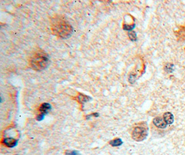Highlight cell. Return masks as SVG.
I'll return each mask as SVG.
<instances>
[{
    "label": "cell",
    "mask_w": 185,
    "mask_h": 155,
    "mask_svg": "<svg viewBox=\"0 0 185 155\" xmlns=\"http://www.w3.org/2000/svg\"><path fill=\"white\" fill-rule=\"evenodd\" d=\"M173 67H174V66H173L172 64H168L167 65L165 66V70L168 73H171L173 71V69H174V68H173Z\"/></svg>",
    "instance_id": "cell-11"
},
{
    "label": "cell",
    "mask_w": 185,
    "mask_h": 155,
    "mask_svg": "<svg viewBox=\"0 0 185 155\" xmlns=\"http://www.w3.org/2000/svg\"><path fill=\"white\" fill-rule=\"evenodd\" d=\"M163 119L165 122L167 123V125H170V124H172L174 121V116L173 115V114L169 113V112H167V113H165L164 114Z\"/></svg>",
    "instance_id": "cell-7"
},
{
    "label": "cell",
    "mask_w": 185,
    "mask_h": 155,
    "mask_svg": "<svg viewBox=\"0 0 185 155\" xmlns=\"http://www.w3.org/2000/svg\"><path fill=\"white\" fill-rule=\"evenodd\" d=\"M110 144L112 146L116 147V146H119V145H122L123 144V141L121 139H115L112 141H111Z\"/></svg>",
    "instance_id": "cell-9"
},
{
    "label": "cell",
    "mask_w": 185,
    "mask_h": 155,
    "mask_svg": "<svg viewBox=\"0 0 185 155\" xmlns=\"http://www.w3.org/2000/svg\"><path fill=\"white\" fill-rule=\"evenodd\" d=\"M89 99H90V97L85 95H80L79 96V101L80 103L81 104H85V102L89 101Z\"/></svg>",
    "instance_id": "cell-8"
},
{
    "label": "cell",
    "mask_w": 185,
    "mask_h": 155,
    "mask_svg": "<svg viewBox=\"0 0 185 155\" xmlns=\"http://www.w3.org/2000/svg\"><path fill=\"white\" fill-rule=\"evenodd\" d=\"M51 105L48 103H44L41 105L40 108V114H43V115H46L47 114L49 113V112L51 110Z\"/></svg>",
    "instance_id": "cell-6"
},
{
    "label": "cell",
    "mask_w": 185,
    "mask_h": 155,
    "mask_svg": "<svg viewBox=\"0 0 185 155\" xmlns=\"http://www.w3.org/2000/svg\"><path fill=\"white\" fill-rule=\"evenodd\" d=\"M44 115H43V114H40L38 116H37V121H42V120H43L44 119Z\"/></svg>",
    "instance_id": "cell-14"
},
{
    "label": "cell",
    "mask_w": 185,
    "mask_h": 155,
    "mask_svg": "<svg viewBox=\"0 0 185 155\" xmlns=\"http://www.w3.org/2000/svg\"><path fill=\"white\" fill-rule=\"evenodd\" d=\"M65 155H79V152L76 150H72V151H68Z\"/></svg>",
    "instance_id": "cell-12"
},
{
    "label": "cell",
    "mask_w": 185,
    "mask_h": 155,
    "mask_svg": "<svg viewBox=\"0 0 185 155\" xmlns=\"http://www.w3.org/2000/svg\"><path fill=\"white\" fill-rule=\"evenodd\" d=\"M30 64L35 70L40 71L44 70L49 64V57L43 52H37L32 57Z\"/></svg>",
    "instance_id": "cell-2"
},
{
    "label": "cell",
    "mask_w": 185,
    "mask_h": 155,
    "mask_svg": "<svg viewBox=\"0 0 185 155\" xmlns=\"http://www.w3.org/2000/svg\"><path fill=\"white\" fill-rule=\"evenodd\" d=\"M128 37L130 39L132 40V41H135V40L137 39V35H136V33L133 32V31L130 32L128 33Z\"/></svg>",
    "instance_id": "cell-10"
},
{
    "label": "cell",
    "mask_w": 185,
    "mask_h": 155,
    "mask_svg": "<svg viewBox=\"0 0 185 155\" xmlns=\"http://www.w3.org/2000/svg\"><path fill=\"white\" fill-rule=\"evenodd\" d=\"M148 135V130L144 126H137L132 131V139L137 141H141L146 138Z\"/></svg>",
    "instance_id": "cell-3"
},
{
    "label": "cell",
    "mask_w": 185,
    "mask_h": 155,
    "mask_svg": "<svg viewBox=\"0 0 185 155\" xmlns=\"http://www.w3.org/2000/svg\"><path fill=\"white\" fill-rule=\"evenodd\" d=\"M134 27H135V25H132V26H129V25H126V24L123 25V28H124L125 30H132Z\"/></svg>",
    "instance_id": "cell-13"
},
{
    "label": "cell",
    "mask_w": 185,
    "mask_h": 155,
    "mask_svg": "<svg viewBox=\"0 0 185 155\" xmlns=\"http://www.w3.org/2000/svg\"><path fill=\"white\" fill-rule=\"evenodd\" d=\"M2 144L8 147H13L17 145L18 140L13 139V138H5L2 140Z\"/></svg>",
    "instance_id": "cell-5"
},
{
    "label": "cell",
    "mask_w": 185,
    "mask_h": 155,
    "mask_svg": "<svg viewBox=\"0 0 185 155\" xmlns=\"http://www.w3.org/2000/svg\"><path fill=\"white\" fill-rule=\"evenodd\" d=\"M51 29L57 36L67 39L72 34L73 28L67 21L60 17H56L52 21Z\"/></svg>",
    "instance_id": "cell-1"
},
{
    "label": "cell",
    "mask_w": 185,
    "mask_h": 155,
    "mask_svg": "<svg viewBox=\"0 0 185 155\" xmlns=\"http://www.w3.org/2000/svg\"><path fill=\"white\" fill-rule=\"evenodd\" d=\"M153 122L154 125L159 128H162V129H164V128H167V124L165 122L164 120V119L162 117H160V116L155 117L153 119Z\"/></svg>",
    "instance_id": "cell-4"
}]
</instances>
